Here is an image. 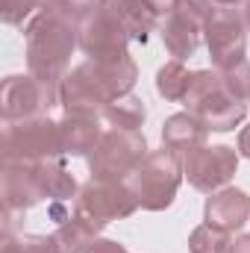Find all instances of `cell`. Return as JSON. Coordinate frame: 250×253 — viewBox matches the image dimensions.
Here are the masks:
<instances>
[{
	"mask_svg": "<svg viewBox=\"0 0 250 253\" xmlns=\"http://www.w3.org/2000/svg\"><path fill=\"white\" fill-rule=\"evenodd\" d=\"M94 71H97L100 83L106 85V91L112 97L129 94L132 85H135V80H138V65H135V59L129 53L121 56V59H112V62H100V65L94 62Z\"/></svg>",
	"mask_w": 250,
	"mask_h": 253,
	"instance_id": "cell-20",
	"label": "cell"
},
{
	"mask_svg": "<svg viewBox=\"0 0 250 253\" xmlns=\"http://www.w3.org/2000/svg\"><path fill=\"white\" fill-rule=\"evenodd\" d=\"M0 197L6 206V230H12L15 218L24 215L30 206L42 203V189L36 183V162L27 159H3L0 171Z\"/></svg>",
	"mask_w": 250,
	"mask_h": 253,
	"instance_id": "cell-13",
	"label": "cell"
},
{
	"mask_svg": "<svg viewBox=\"0 0 250 253\" xmlns=\"http://www.w3.org/2000/svg\"><path fill=\"white\" fill-rule=\"evenodd\" d=\"M36 12H42L39 0H3V12L0 15H3V21L9 27H24V24L33 21Z\"/></svg>",
	"mask_w": 250,
	"mask_h": 253,
	"instance_id": "cell-25",
	"label": "cell"
},
{
	"mask_svg": "<svg viewBox=\"0 0 250 253\" xmlns=\"http://www.w3.org/2000/svg\"><path fill=\"white\" fill-rule=\"evenodd\" d=\"M188 83H191V74L186 71V65L180 59L165 62L156 71V91H159V97H165L171 103H183L186 100Z\"/></svg>",
	"mask_w": 250,
	"mask_h": 253,
	"instance_id": "cell-22",
	"label": "cell"
},
{
	"mask_svg": "<svg viewBox=\"0 0 250 253\" xmlns=\"http://www.w3.org/2000/svg\"><path fill=\"white\" fill-rule=\"evenodd\" d=\"M53 3H56V0H39V6H42V9H50Z\"/></svg>",
	"mask_w": 250,
	"mask_h": 253,
	"instance_id": "cell-34",
	"label": "cell"
},
{
	"mask_svg": "<svg viewBox=\"0 0 250 253\" xmlns=\"http://www.w3.org/2000/svg\"><path fill=\"white\" fill-rule=\"evenodd\" d=\"M103 118L115 129H141L144 118H147V106L141 97H135L132 91L129 94H121V97H112Z\"/></svg>",
	"mask_w": 250,
	"mask_h": 253,
	"instance_id": "cell-21",
	"label": "cell"
},
{
	"mask_svg": "<svg viewBox=\"0 0 250 253\" xmlns=\"http://www.w3.org/2000/svg\"><path fill=\"white\" fill-rule=\"evenodd\" d=\"M206 132L209 129L191 112H177V115L165 118V124H162V147L174 150L177 156H186L206 144Z\"/></svg>",
	"mask_w": 250,
	"mask_h": 253,
	"instance_id": "cell-16",
	"label": "cell"
},
{
	"mask_svg": "<svg viewBox=\"0 0 250 253\" xmlns=\"http://www.w3.org/2000/svg\"><path fill=\"white\" fill-rule=\"evenodd\" d=\"M97 6H100V0H56V3L50 6V12L62 15L65 21H71V24L77 27L83 18H88V15H91Z\"/></svg>",
	"mask_w": 250,
	"mask_h": 253,
	"instance_id": "cell-27",
	"label": "cell"
},
{
	"mask_svg": "<svg viewBox=\"0 0 250 253\" xmlns=\"http://www.w3.org/2000/svg\"><path fill=\"white\" fill-rule=\"evenodd\" d=\"M100 9L124 27L132 42H141V44L150 39L156 27V15L147 9L144 0H100Z\"/></svg>",
	"mask_w": 250,
	"mask_h": 253,
	"instance_id": "cell-15",
	"label": "cell"
},
{
	"mask_svg": "<svg viewBox=\"0 0 250 253\" xmlns=\"http://www.w3.org/2000/svg\"><path fill=\"white\" fill-rule=\"evenodd\" d=\"M250 218V197L242 189H221L212 197H206L203 221L212 227H221L227 233H236Z\"/></svg>",
	"mask_w": 250,
	"mask_h": 253,
	"instance_id": "cell-14",
	"label": "cell"
},
{
	"mask_svg": "<svg viewBox=\"0 0 250 253\" xmlns=\"http://www.w3.org/2000/svg\"><path fill=\"white\" fill-rule=\"evenodd\" d=\"M212 3H218V6H239V3H245V0H212Z\"/></svg>",
	"mask_w": 250,
	"mask_h": 253,
	"instance_id": "cell-32",
	"label": "cell"
},
{
	"mask_svg": "<svg viewBox=\"0 0 250 253\" xmlns=\"http://www.w3.org/2000/svg\"><path fill=\"white\" fill-rule=\"evenodd\" d=\"M3 253H62L56 236H33V233H3Z\"/></svg>",
	"mask_w": 250,
	"mask_h": 253,
	"instance_id": "cell-24",
	"label": "cell"
},
{
	"mask_svg": "<svg viewBox=\"0 0 250 253\" xmlns=\"http://www.w3.org/2000/svg\"><path fill=\"white\" fill-rule=\"evenodd\" d=\"M212 15H215L212 0H183L180 9L165 18L162 42H165V47H168V53L174 59L183 62V59L197 53V47L203 42V33H206V24H209Z\"/></svg>",
	"mask_w": 250,
	"mask_h": 253,
	"instance_id": "cell-7",
	"label": "cell"
},
{
	"mask_svg": "<svg viewBox=\"0 0 250 253\" xmlns=\"http://www.w3.org/2000/svg\"><path fill=\"white\" fill-rule=\"evenodd\" d=\"M147 156L144 132L138 129H109L88 156V171L94 180H126L138 162Z\"/></svg>",
	"mask_w": 250,
	"mask_h": 253,
	"instance_id": "cell-5",
	"label": "cell"
},
{
	"mask_svg": "<svg viewBox=\"0 0 250 253\" xmlns=\"http://www.w3.org/2000/svg\"><path fill=\"white\" fill-rule=\"evenodd\" d=\"M62 132L59 121L44 115L21 118V121H3V159H27V162H42V159H62Z\"/></svg>",
	"mask_w": 250,
	"mask_h": 253,
	"instance_id": "cell-4",
	"label": "cell"
},
{
	"mask_svg": "<svg viewBox=\"0 0 250 253\" xmlns=\"http://www.w3.org/2000/svg\"><path fill=\"white\" fill-rule=\"evenodd\" d=\"M112 94L100 83L94 62H83L65 74L59 85V106L65 115H85V118H103Z\"/></svg>",
	"mask_w": 250,
	"mask_h": 253,
	"instance_id": "cell-8",
	"label": "cell"
},
{
	"mask_svg": "<svg viewBox=\"0 0 250 253\" xmlns=\"http://www.w3.org/2000/svg\"><path fill=\"white\" fill-rule=\"evenodd\" d=\"M27 33V68L36 80L50 88H59L68 74L71 53L77 47V27L62 15L42 9L24 27Z\"/></svg>",
	"mask_w": 250,
	"mask_h": 253,
	"instance_id": "cell-1",
	"label": "cell"
},
{
	"mask_svg": "<svg viewBox=\"0 0 250 253\" xmlns=\"http://www.w3.org/2000/svg\"><path fill=\"white\" fill-rule=\"evenodd\" d=\"M183 103L212 132H230L248 115V100L227 91V85L221 83V71H194Z\"/></svg>",
	"mask_w": 250,
	"mask_h": 253,
	"instance_id": "cell-2",
	"label": "cell"
},
{
	"mask_svg": "<svg viewBox=\"0 0 250 253\" xmlns=\"http://www.w3.org/2000/svg\"><path fill=\"white\" fill-rule=\"evenodd\" d=\"M59 132L65 156H91L103 138L100 118H85V115H65L59 121Z\"/></svg>",
	"mask_w": 250,
	"mask_h": 253,
	"instance_id": "cell-17",
	"label": "cell"
},
{
	"mask_svg": "<svg viewBox=\"0 0 250 253\" xmlns=\"http://www.w3.org/2000/svg\"><path fill=\"white\" fill-rule=\"evenodd\" d=\"M245 24H248V30H250V0H248V6H245Z\"/></svg>",
	"mask_w": 250,
	"mask_h": 253,
	"instance_id": "cell-33",
	"label": "cell"
},
{
	"mask_svg": "<svg viewBox=\"0 0 250 253\" xmlns=\"http://www.w3.org/2000/svg\"><path fill=\"white\" fill-rule=\"evenodd\" d=\"M144 3H147V9H150L156 18H168V15H174V12L180 9L183 0H144Z\"/></svg>",
	"mask_w": 250,
	"mask_h": 253,
	"instance_id": "cell-28",
	"label": "cell"
},
{
	"mask_svg": "<svg viewBox=\"0 0 250 253\" xmlns=\"http://www.w3.org/2000/svg\"><path fill=\"white\" fill-rule=\"evenodd\" d=\"M188 251L191 253H233V236L221 227L200 224L188 236Z\"/></svg>",
	"mask_w": 250,
	"mask_h": 253,
	"instance_id": "cell-23",
	"label": "cell"
},
{
	"mask_svg": "<svg viewBox=\"0 0 250 253\" xmlns=\"http://www.w3.org/2000/svg\"><path fill=\"white\" fill-rule=\"evenodd\" d=\"M129 42L132 39L126 36V30L112 15H106L100 6L77 24V47L88 56V62L100 65L121 59V56H126Z\"/></svg>",
	"mask_w": 250,
	"mask_h": 253,
	"instance_id": "cell-11",
	"label": "cell"
},
{
	"mask_svg": "<svg viewBox=\"0 0 250 253\" xmlns=\"http://www.w3.org/2000/svg\"><path fill=\"white\" fill-rule=\"evenodd\" d=\"M206 47H209V56L212 65L218 71H227L233 65L245 62V50H248V24L245 18L230 9V6H221L215 9V15L209 18L206 24Z\"/></svg>",
	"mask_w": 250,
	"mask_h": 253,
	"instance_id": "cell-12",
	"label": "cell"
},
{
	"mask_svg": "<svg viewBox=\"0 0 250 253\" xmlns=\"http://www.w3.org/2000/svg\"><path fill=\"white\" fill-rule=\"evenodd\" d=\"M53 106H59V88L44 85L33 74H12L3 80L0 88V109L3 121H21L33 115H44Z\"/></svg>",
	"mask_w": 250,
	"mask_h": 253,
	"instance_id": "cell-10",
	"label": "cell"
},
{
	"mask_svg": "<svg viewBox=\"0 0 250 253\" xmlns=\"http://www.w3.org/2000/svg\"><path fill=\"white\" fill-rule=\"evenodd\" d=\"M221 83L236 97L250 100V65L248 62H239V65H233V68H227V71H221Z\"/></svg>",
	"mask_w": 250,
	"mask_h": 253,
	"instance_id": "cell-26",
	"label": "cell"
},
{
	"mask_svg": "<svg viewBox=\"0 0 250 253\" xmlns=\"http://www.w3.org/2000/svg\"><path fill=\"white\" fill-rule=\"evenodd\" d=\"M180 162H183V177L197 191H206V194L224 189L239 171V153L227 144H215V147L203 144L180 156Z\"/></svg>",
	"mask_w": 250,
	"mask_h": 253,
	"instance_id": "cell-9",
	"label": "cell"
},
{
	"mask_svg": "<svg viewBox=\"0 0 250 253\" xmlns=\"http://www.w3.org/2000/svg\"><path fill=\"white\" fill-rule=\"evenodd\" d=\"M88 253H129L121 245V242H112V239H97L94 245H91V251Z\"/></svg>",
	"mask_w": 250,
	"mask_h": 253,
	"instance_id": "cell-29",
	"label": "cell"
},
{
	"mask_svg": "<svg viewBox=\"0 0 250 253\" xmlns=\"http://www.w3.org/2000/svg\"><path fill=\"white\" fill-rule=\"evenodd\" d=\"M36 183L42 189V197L53 200V203H65V200H71L80 191L74 174H68L62 159H42V162H36Z\"/></svg>",
	"mask_w": 250,
	"mask_h": 253,
	"instance_id": "cell-18",
	"label": "cell"
},
{
	"mask_svg": "<svg viewBox=\"0 0 250 253\" xmlns=\"http://www.w3.org/2000/svg\"><path fill=\"white\" fill-rule=\"evenodd\" d=\"M233 253H250V233L239 236V239L233 242Z\"/></svg>",
	"mask_w": 250,
	"mask_h": 253,
	"instance_id": "cell-31",
	"label": "cell"
},
{
	"mask_svg": "<svg viewBox=\"0 0 250 253\" xmlns=\"http://www.w3.org/2000/svg\"><path fill=\"white\" fill-rule=\"evenodd\" d=\"M135 194L138 206L147 212H162L174 203L177 189L183 183V162L174 150H147V156L138 162V168L124 180Z\"/></svg>",
	"mask_w": 250,
	"mask_h": 253,
	"instance_id": "cell-3",
	"label": "cell"
},
{
	"mask_svg": "<svg viewBox=\"0 0 250 253\" xmlns=\"http://www.w3.org/2000/svg\"><path fill=\"white\" fill-rule=\"evenodd\" d=\"M239 153H242L245 159H250V124L239 132Z\"/></svg>",
	"mask_w": 250,
	"mask_h": 253,
	"instance_id": "cell-30",
	"label": "cell"
},
{
	"mask_svg": "<svg viewBox=\"0 0 250 253\" xmlns=\"http://www.w3.org/2000/svg\"><path fill=\"white\" fill-rule=\"evenodd\" d=\"M100 230H103V224H97L91 218H83V215L65 218L62 227L56 230L59 251L62 253H88L91 245L100 239Z\"/></svg>",
	"mask_w": 250,
	"mask_h": 253,
	"instance_id": "cell-19",
	"label": "cell"
},
{
	"mask_svg": "<svg viewBox=\"0 0 250 253\" xmlns=\"http://www.w3.org/2000/svg\"><path fill=\"white\" fill-rule=\"evenodd\" d=\"M135 209H138V200L124 180H94L91 177L85 186H80L77 200H74V215L91 218L103 227L112 221L129 218Z\"/></svg>",
	"mask_w": 250,
	"mask_h": 253,
	"instance_id": "cell-6",
	"label": "cell"
}]
</instances>
